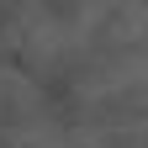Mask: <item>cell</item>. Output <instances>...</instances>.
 <instances>
[{"mask_svg": "<svg viewBox=\"0 0 148 148\" xmlns=\"http://www.w3.org/2000/svg\"><path fill=\"white\" fill-rule=\"evenodd\" d=\"M16 148H79L74 138H64L58 127H42V122H32L21 138H16Z\"/></svg>", "mask_w": 148, "mask_h": 148, "instance_id": "6da1fadb", "label": "cell"}]
</instances>
